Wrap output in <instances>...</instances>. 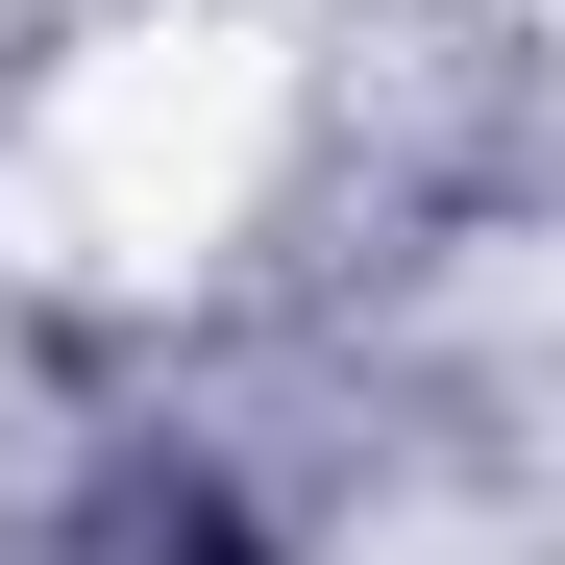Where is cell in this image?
Instances as JSON below:
<instances>
[{"instance_id":"6da1fadb","label":"cell","mask_w":565,"mask_h":565,"mask_svg":"<svg viewBox=\"0 0 565 565\" xmlns=\"http://www.w3.org/2000/svg\"><path fill=\"white\" fill-rule=\"evenodd\" d=\"M270 124H296L270 25H222V0L99 25V50H50L25 148H0V222H25L50 270H198V246L270 198Z\"/></svg>"}]
</instances>
